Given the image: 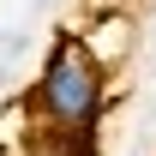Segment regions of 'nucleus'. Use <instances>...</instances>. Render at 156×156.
<instances>
[{
  "label": "nucleus",
  "instance_id": "obj_1",
  "mask_svg": "<svg viewBox=\"0 0 156 156\" xmlns=\"http://www.w3.org/2000/svg\"><path fill=\"white\" fill-rule=\"evenodd\" d=\"M24 108L36 114L42 132H96L108 108V60L90 48V36L60 30L42 54V72L30 84Z\"/></svg>",
  "mask_w": 156,
  "mask_h": 156
},
{
  "label": "nucleus",
  "instance_id": "obj_2",
  "mask_svg": "<svg viewBox=\"0 0 156 156\" xmlns=\"http://www.w3.org/2000/svg\"><path fill=\"white\" fill-rule=\"evenodd\" d=\"M150 48H156V0H150Z\"/></svg>",
  "mask_w": 156,
  "mask_h": 156
},
{
  "label": "nucleus",
  "instance_id": "obj_3",
  "mask_svg": "<svg viewBox=\"0 0 156 156\" xmlns=\"http://www.w3.org/2000/svg\"><path fill=\"white\" fill-rule=\"evenodd\" d=\"M0 156H6V138H0Z\"/></svg>",
  "mask_w": 156,
  "mask_h": 156
}]
</instances>
